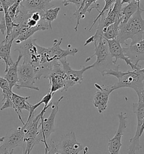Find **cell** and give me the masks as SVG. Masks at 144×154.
Returning a JSON list of instances; mask_svg holds the SVG:
<instances>
[{
    "label": "cell",
    "mask_w": 144,
    "mask_h": 154,
    "mask_svg": "<svg viewBox=\"0 0 144 154\" xmlns=\"http://www.w3.org/2000/svg\"><path fill=\"white\" fill-rule=\"evenodd\" d=\"M94 54L86 59V62L90 61L94 56H96V60L92 64L93 68L101 73L102 76L104 73L108 70L119 69V65H116L112 60L109 50L108 42L106 40L101 37L100 40L94 45Z\"/></svg>",
    "instance_id": "cell-3"
},
{
    "label": "cell",
    "mask_w": 144,
    "mask_h": 154,
    "mask_svg": "<svg viewBox=\"0 0 144 154\" xmlns=\"http://www.w3.org/2000/svg\"><path fill=\"white\" fill-rule=\"evenodd\" d=\"M63 41V38L59 40L55 39L52 46L50 48H44L37 45L38 53L40 55L39 63H49L55 60L66 58L68 55L74 56L78 53L76 48H68L66 50L62 49L60 45Z\"/></svg>",
    "instance_id": "cell-5"
},
{
    "label": "cell",
    "mask_w": 144,
    "mask_h": 154,
    "mask_svg": "<svg viewBox=\"0 0 144 154\" xmlns=\"http://www.w3.org/2000/svg\"><path fill=\"white\" fill-rule=\"evenodd\" d=\"M132 0H121L122 5L123 4H130L132 2Z\"/></svg>",
    "instance_id": "cell-35"
},
{
    "label": "cell",
    "mask_w": 144,
    "mask_h": 154,
    "mask_svg": "<svg viewBox=\"0 0 144 154\" xmlns=\"http://www.w3.org/2000/svg\"><path fill=\"white\" fill-rule=\"evenodd\" d=\"M51 105L52 103L48 107H44L40 113L36 116L33 114L31 117L28 118L27 122L25 123L24 142L26 143V147L22 154H30L34 146L40 143L38 134L40 120L44 117L46 110L51 106Z\"/></svg>",
    "instance_id": "cell-4"
},
{
    "label": "cell",
    "mask_w": 144,
    "mask_h": 154,
    "mask_svg": "<svg viewBox=\"0 0 144 154\" xmlns=\"http://www.w3.org/2000/svg\"><path fill=\"white\" fill-rule=\"evenodd\" d=\"M37 39L32 37L23 41L15 51H18L22 55L23 62L33 64L37 63L40 60V55L38 53Z\"/></svg>",
    "instance_id": "cell-13"
},
{
    "label": "cell",
    "mask_w": 144,
    "mask_h": 154,
    "mask_svg": "<svg viewBox=\"0 0 144 154\" xmlns=\"http://www.w3.org/2000/svg\"><path fill=\"white\" fill-rule=\"evenodd\" d=\"M47 0H22L20 6L29 12L44 11L46 10L51 8L53 6Z\"/></svg>",
    "instance_id": "cell-19"
},
{
    "label": "cell",
    "mask_w": 144,
    "mask_h": 154,
    "mask_svg": "<svg viewBox=\"0 0 144 154\" xmlns=\"http://www.w3.org/2000/svg\"><path fill=\"white\" fill-rule=\"evenodd\" d=\"M48 29H50L49 25L42 17L40 21L36 26L34 27L30 28L27 29L26 31L23 32L15 39V43L16 44H20L23 41H26L28 38H31L32 36L34 35L36 32L39 31H45Z\"/></svg>",
    "instance_id": "cell-21"
},
{
    "label": "cell",
    "mask_w": 144,
    "mask_h": 154,
    "mask_svg": "<svg viewBox=\"0 0 144 154\" xmlns=\"http://www.w3.org/2000/svg\"><path fill=\"white\" fill-rule=\"evenodd\" d=\"M138 100L144 103V89L141 92L139 96H138Z\"/></svg>",
    "instance_id": "cell-33"
},
{
    "label": "cell",
    "mask_w": 144,
    "mask_h": 154,
    "mask_svg": "<svg viewBox=\"0 0 144 154\" xmlns=\"http://www.w3.org/2000/svg\"><path fill=\"white\" fill-rule=\"evenodd\" d=\"M47 154H61L58 152V150L56 149L55 144L54 141H51V143L47 146Z\"/></svg>",
    "instance_id": "cell-30"
},
{
    "label": "cell",
    "mask_w": 144,
    "mask_h": 154,
    "mask_svg": "<svg viewBox=\"0 0 144 154\" xmlns=\"http://www.w3.org/2000/svg\"><path fill=\"white\" fill-rule=\"evenodd\" d=\"M106 41L108 42L109 50L110 55H112V58H115V60H114L115 63H116L118 59H122L124 60L127 65L130 66L133 70H139L141 69V66H135V64L131 62L130 59L124 54L123 48L122 47L121 44L117 40H106Z\"/></svg>",
    "instance_id": "cell-16"
},
{
    "label": "cell",
    "mask_w": 144,
    "mask_h": 154,
    "mask_svg": "<svg viewBox=\"0 0 144 154\" xmlns=\"http://www.w3.org/2000/svg\"><path fill=\"white\" fill-rule=\"evenodd\" d=\"M4 18V10L2 2L0 0V21Z\"/></svg>",
    "instance_id": "cell-32"
},
{
    "label": "cell",
    "mask_w": 144,
    "mask_h": 154,
    "mask_svg": "<svg viewBox=\"0 0 144 154\" xmlns=\"http://www.w3.org/2000/svg\"><path fill=\"white\" fill-rule=\"evenodd\" d=\"M0 88L2 91H8L10 90L9 87V82L4 77L0 76Z\"/></svg>",
    "instance_id": "cell-29"
},
{
    "label": "cell",
    "mask_w": 144,
    "mask_h": 154,
    "mask_svg": "<svg viewBox=\"0 0 144 154\" xmlns=\"http://www.w3.org/2000/svg\"><path fill=\"white\" fill-rule=\"evenodd\" d=\"M122 22V20H118L115 23L103 29V37L106 40L117 39L119 32V27L120 24Z\"/></svg>",
    "instance_id": "cell-24"
},
{
    "label": "cell",
    "mask_w": 144,
    "mask_h": 154,
    "mask_svg": "<svg viewBox=\"0 0 144 154\" xmlns=\"http://www.w3.org/2000/svg\"><path fill=\"white\" fill-rule=\"evenodd\" d=\"M4 137H1V138H0V144L3 142V141L4 140Z\"/></svg>",
    "instance_id": "cell-36"
},
{
    "label": "cell",
    "mask_w": 144,
    "mask_h": 154,
    "mask_svg": "<svg viewBox=\"0 0 144 154\" xmlns=\"http://www.w3.org/2000/svg\"><path fill=\"white\" fill-rule=\"evenodd\" d=\"M30 96L22 97L13 92L11 94V100L13 104V109L18 115V118L22 122V125L25 124V122L22 120L21 115H22V110H27L28 111H30L31 104L28 102V100L30 99Z\"/></svg>",
    "instance_id": "cell-18"
},
{
    "label": "cell",
    "mask_w": 144,
    "mask_h": 154,
    "mask_svg": "<svg viewBox=\"0 0 144 154\" xmlns=\"http://www.w3.org/2000/svg\"><path fill=\"white\" fill-rule=\"evenodd\" d=\"M140 9H141L140 3H139L136 0H132L130 3L126 6L122 8L121 14L123 17V21L122 23H126Z\"/></svg>",
    "instance_id": "cell-23"
},
{
    "label": "cell",
    "mask_w": 144,
    "mask_h": 154,
    "mask_svg": "<svg viewBox=\"0 0 144 154\" xmlns=\"http://www.w3.org/2000/svg\"><path fill=\"white\" fill-rule=\"evenodd\" d=\"M22 1V0H6V1H7V2H8L9 6L11 5H13L14 3H15L16 2H21Z\"/></svg>",
    "instance_id": "cell-34"
},
{
    "label": "cell",
    "mask_w": 144,
    "mask_h": 154,
    "mask_svg": "<svg viewBox=\"0 0 144 154\" xmlns=\"http://www.w3.org/2000/svg\"><path fill=\"white\" fill-rule=\"evenodd\" d=\"M63 99L64 96L63 95L61 96L57 101L52 103L51 105L52 110L49 118L45 119L44 117H43L40 120L38 140L40 143H44L45 146L48 145L47 140L49 138L51 134L55 131V120L59 110V103Z\"/></svg>",
    "instance_id": "cell-7"
},
{
    "label": "cell",
    "mask_w": 144,
    "mask_h": 154,
    "mask_svg": "<svg viewBox=\"0 0 144 154\" xmlns=\"http://www.w3.org/2000/svg\"><path fill=\"white\" fill-rule=\"evenodd\" d=\"M116 1L117 0H105V6H104L103 9H102L101 11H99V14L98 15V17L94 19V20L93 21V23L92 24L91 27L89 29V32H91L92 28L94 26V24L96 23V22H98V19L101 17V15L103 14L104 13H105L106 11H108L110 10V9H111L112 8V6L113 5V4H114L116 3Z\"/></svg>",
    "instance_id": "cell-26"
},
{
    "label": "cell",
    "mask_w": 144,
    "mask_h": 154,
    "mask_svg": "<svg viewBox=\"0 0 144 154\" xmlns=\"http://www.w3.org/2000/svg\"><path fill=\"white\" fill-rule=\"evenodd\" d=\"M25 124L22 127L11 130L8 133L2 145L0 146V154H13L14 150L18 146L25 149Z\"/></svg>",
    "instance_id": "cell-6"
},
{
    "label": "cell",
    "mask_w": 144,
    "mask_h": 154,
    "mask_svg": "<svg viewBox=\"0 0 144 154\" xmlns=\"http://www.w3.org/2000/svg\"><path fill=\"white\" fill-rule=\"evenodd\" d=\"M60 10V7H56L54 8H49L42 12V17L49 24L50 29H52L51 23L57 18Z\"/></svg>",
    "instance_id": "cell-25"
},
{
    "label": "cell",
    "mask_w": 144,
    "mask_h": 154,
    "mask_svg": "<svg viewBox=\"0 0 144 154\" xmlns=\"http://www.w3.org/2000/svg\"><path fill=\"white\" fill-rule=\"evenodd\" d=\"M141 71L142 72L144 73V68H142V69H141Z\"/></svg>",
    "instance_id": "cell-38"
},
{
    "label": "cell",
    "mask_w": 144,
    "mask_h": 154,
    "mask_svg": "<svg viewBox=\"0 0 144 154\" xmlns=\"http://www.w3.org/2000/svg\"><path fill=\"white\" fill-rule=\"evenodd\" d=\"M56 149L61 154H79L84 149L83 146L76 140L74 131H70L62 136Z\"/></svg>",
    "instance_id": "cell-10"
},
{
    "label": "cell",
    "mask_w": 144,
    "mask_h": 154,
    "mask_svg": "<svg viewBox=\"0 0 144 154\" xmlns=\"http://www.w3.org/2000/svg\"><path fill=\"white\" fill-rule=\"evenodd\" d=\"M48 1H49V2H52V1H54V0H48ZM64 1H68V0H64Z\"/></svg>",
    "instance_id": "cell-39"
},
{
    "label": "cell",
    "mask_w": 144,
    "mask_h": 154,
    "mask_svg": "<svg viewBox=\"0 0 144 154\" xmlns=\"http://www.w3.org/2000/svg\"><path fill=\"white\" fill-rule=\"evenodd\" d=\"M105 75L117 77L118 82L113 85L114 91L122 88H130L135 91L138 97L144 89V73L141 69L126 72H122L119 69H110L104 73L103 76Z\"/></svg>",
    "instance_id": "cell-2"
},
{
    "label": "cell",
    "mask_w": 144,
    "mask_h": 154,
    "mask_svg": "<svg viewBox=\"0 0 144 154\" xmlns=\"http://www.w3.org/2000/svg\"><path fill=\"white\" fill-rule=\"evenodd\" d=\"M20 4V2H16L9 7L8 13H9L10 18L13 20H14V19L15 18V15L17 13V11H18V8H19Z\"/></svg>",
    "instance_id": "cell-27"
},
{
    "label": "cell",
    "mask_w": 144,
    "mask_h": 154,
    "mask_svg": "<svg viewBox=\"0 0 144 154\" xmlns=\"http://www.w3.org/2000/svg\"><path fill=\"white\" fill-rule=\"evenodd\" d=\"M13 39L5 38L0 43V59H2L6 65L4 72L7 71L9 66L14 62L10 55L11 48L13 45Z\"/></svg>",
    "instance_id": "cell-20"
},
{
    "label": "cell",
    "mask_w": 144,
    "mask_h": 154,
    "mask_svg": "<svg viewBox=\"0 0 144 154\" xmlns=\"http://www.w3.org/2000/svg\"><path fill=\"white\" fill-rule=\"evenodd\" d=\"M47 146H48V145L46 146H45V154H47Z\"/></svg>",
    "instance_id": "cell-37"
},
{
    "label": "cell",
    "mask_w": 144,
    "mask_h": 154,
    "mask_svg": "<svg viewBox=\"0 0 144 154\" xmlns=\"http://www.w3.org/2000/svg\"><path fill=\"white\" fill-rule=\"evenodd\" d=\"M22 56L19 54L18 56L17 60L11 65H10L6 72V75L4 76V79L7 80L9 82L10 89L13 91L14 86H16L18 85L19 79H18V67L19 63L22 59Z\"/></svg>",
    "instance_id": "cell-22"
},
{
    "label": "cell",
    "mask_w": 144,
    "mask_h": 154,
    "mask_svg": "<svg viewBox=\"0 0 144 154\" xmlns=\"http://www.w3.org/2000/svg\"><path fill=\"white\" fill-rule=\"evenodd\" d=\"M47 79L49 80L50 85V93L54 94L58 91H65L66 74L58 60L54 62L52 69Z\"/></svg>",
    "instance_id": "cell-11"
},
{
    "label": "cell",
    "mask_w": 144,
    "mask_h": 154,
    "mask_svg": "<svg viewBox=\"0 0 144 154\" xmlns=\"http://www.w3.org/2000/svg\"><path fill=\"white\" fill-rule=\"evenodd\" d=\"M133 111L136 115L137 127L135 136L130 140V145L128 149L127 154H135L137 151H139L142 147L140 144V139L142 134L141 129L144 119V103L138 100L137 103H134Z\"/></svg>",
    "instance_id": "cell-8"
},
{
    "label": "cell",
    "mask_w": 144,
    "mask_h": 154,
    "mask_svg": "<svg viewBox=\"0 0 144 154\" xmlns=\"http://www.w3.org/2000/svg\"><path fill=\"white\" fill-rule=\"evenodd\" d=\"M124 53L135 66H139L140 61L144 60V40L136 43L134 45L123 48Z\"/></svg>",
    "instance_id": "cell-17"
},
{
    "label": "cell",
    "mask_w": 144,
    "mask_h": 154,
    "mask_svg": "<svg viewBox=\"0 0 144 154\" xmlns=\"http://www.w3.org/2000/svg\"><path fill=\"white\" fill-rule=\"evenodd\" d=\"M142 12H144V10L140 9L126 23L120 24L116 40L121 45L128 46L126 42L128 39L131 40L130 45L142 40L144 32V20L141 15Z\"/></svg>",
    "instance_id": "cell-1"
},
{
    "label": "cell",
    "mask_w": 144,
    "mask_h": 154,
    "mask_svg": "<svg viewBox=\"0 0 144 154\" xmlns=\"http://www.w3.org/2000/svg\"><path fill=\"white\" fill-rule=\"evenodd\" d=\"M47 1H48V0H47Z\"/></svg>",
    "instance_id": "cell-40"
},
{
    "label": "cell",
    "mask_w": 144,
    "mask_h": 154,
    "mask_svg": "<svg viewBox=\"0 0 144 154\" xmlns=\"http://www.w3.org/2000/svg\"><path fill=\"white\" fill-rule=\"evenodd\" d=\"M18 85L17 89L27 88L34 91H39L38 87L35 86L36 74L31 64L23 62L18 67Z\"/></svg>",
    "instance_id": "cell-9"
},
{
    "label": "cell",
    "mask_w": 144,
    "mask_h": 154,
    "mask_svg": "<svg viewBox=\"0 0 144 154\" xmlns=\"http://www.w3.org/2000/svg\"><path fill=\"white\" fill-rule=\"evenodd\" d=\"M119 119V125L115 136L108 142V150L110 154H119L121 148L122 136L124 134L127 128V113L121 112L118 115Z\"/></svg>",
    "instance_id": "cell-14"
},
{
    "label": "cell",
    "mask_w": 144,
    "mask_h": 154,
    "mask_svg": "<svg viewBox=\"0 0 144 154\" xmlns=\"http://www.w3.org/2000/svg\"><path fill=\"white\" fill-rule=\"evenodd\" d=\"M61 63L63 69L66 74V84L65 91L68 90L69 88L74 86L76 84H81L83 81V75L87 70L93 68L92 65L88 66H84L80 70L73 69L70 64L68 62L67 58L59 60Z\"/></svg>",
    "instance_id": "cell-12"
},
{
    "label": "cell",
    "mask_w": 144,
    "mask_h": 154,
    "mask_svg": "<svg viewBox=\"0 0 144 154\" xmlns=\"http://www.w3.org/2000/svg\"><path fill=\"white\" fill-rule=\"evenodd\" d=\"M0 31L2 33V35H4V33L6 32V27L4 18L0 21Z\"/></svg>",
    "instance_id": "cell-31"
},
{
    "label": "cell",
    "mask_w": 144,
    "mask_h": 154,
    "mask_svg": "<svg viewBox=\"0 0 144 154\" xmlns=\"http://www.w3.org/2000/svg\"><path fill=\"white\" fill-rule=\"evenodd\" d=\"M85 1L86 0H68V1H64L63 3L64 6H67L70 3L74 4V5H76L77 9H78L81 6L84 5Z\"/></svg>",
    "instance_id": "cell-28"
},
{
    "label": "cell",
    "mask_w": 144,
    "mask_h": 154,
    "mask_svg": "<svg viewBox=\"0 0 144 154\" xmlns=\"http://www.w3.org/2000/svg\"><path fill=\"white\" fill-rule=\"evenodd\" d=\"M94 86L98 91L94 97L93 104L98 109L99 113H102L107 109L109 95L114 91V89L113 85L103 87L96 83Z\"/></svg>",
    "instance_id": "cell-15"
}]
</instances>
